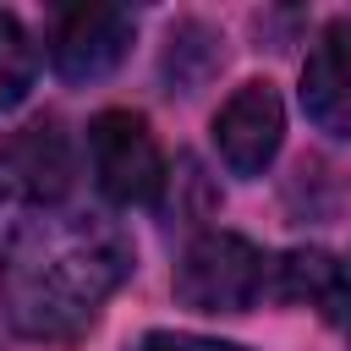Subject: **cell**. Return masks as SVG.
Wrapping results in <instances>:
<instances>
[{
  "mask_svg": "<svg viewBox=\"0 0 351 351\" xmlns=\"http://www.w3.org/2000/svg\"><path fill=\"white\" fill-rule=\"evenodd\" d=\"M269 291V258L236 230H203L176 263V302L192 313H247Z\"/></svg>",
  "mask_w": 351,
  "mask_h": 351,
  "instance_id": "cell-2",
  "label": "cell"
},
{
  "mask_svg": "<svg viewBox=\"0 0 351 351\" xmlns=\"http://www.w3.org/2000/svg\"><path fill=\"white\" fill-rule=\"evenodd\" d=\"M132 274V241L93 208H33L0 252V307L44 346L82 340Z\"/></svg>",
  "mask_w": 351,
  "mask_h": 351,
  "instance_id": "cell-1",
  "label": "cell"
},
{
  "mask_svg": "<svg viewBox=\"0 0 351 351\" xmlns=\"http://www.w3.org/2000/svg\"><path fill=\"white\" fill-rule=\"evenodd\" d=\"M33 71H38V49H33L27 27H22L11 11H0V115L27 99Z\"/></svg>",
  "mask_w": 351,
  "mask_h": 351,
  "instance_id": "cell-9",
  "label": "cell"
},
{
  "mask_svg": "<svg viewBox=\"0 0 351 351\" xmlns=\"http://www.w3.org/2000/svg\"><path fill=\"white\" fill-rule=\"evenodd\" d=\"M132 351H247V346L214 340V335H186V329H148Z\"/></svg>",
  "mask_w": 351,
  "mask_h": 351,
  "instance_id": "cell-10",
  "label": "cell"
},
{
  "mask_svg": "<svg viewBox=\"0 0 351 351\" xmlns=\"http://www.w3.org/2000/svg\"><path fill=\"white\" fill-rule=\"evenodd\" d=\"M132 27L137 22L121 5H71L49 33V60L66 82H99L126 60Z\"/></svg>",
  "mask_w": 351,
  "mask_h": 351,
  "instance_id": "cell-5",
  "label": "cell"
},
{
  "mask_svg": "<svg viewBox=\"0 0 351 351\" xmlns=\"http://www.w3.org/2000/svg\"><path fill=\"white\" fill-rule=\"evenodd\" d=\"M285 143V104L269 82H241L214 115V148L230 176H263Z\"/></svg>",
  "mask_w": 351,
  "mask_h": 351,
  "instance_id": "cell-6",
  "label": "cell"
},
{
  "mask_svg": "<svg viewBox=\"0 0 351 351\" xmlns=\"http://www.w3.org/2000/svg\"><path fill=\"white\" fill-rule=\"evenodd\" d=\"M269 291L280 302L313 307L329 324H351V274L324 247H291V252H280L269 263Z\"/></svg>",
  "mask_w": 351,
  "mask_h": 351,
  "instance_id": "cell-8",
  "label": "cell"
},
{
  "mask_svg": "<svg viewBox=\"0 0 351 351\" xmlns=\"http://www.w3.org/2000/svg\"><path fill=\"white\" fill-rule=\"evenodd\" d=\"M88 159H93V181L110 203H154L165 192V154L159 137L148 132V121L137 110H99L88 121Z\"/></svg>",
  "mask_w": 351,
  "mask_h": 351,
  "instance_id": "cell-3",
  "label": "cell"
},
{
  "mask_svg": "<svg viewBox=\"0 0 351 351\" xmlns=\"http://www.w3.org/2000/svg\"><path fill=\"white\" fill-rule=\"evenodd\" d=\"M71 137L60 132V121H33L11 137H0V203H22L33 208H60V197L71 192Z\"/></svg>",
  "mask_w": 351,
  "mask_h": 351,
  "instance_id": "cell-4",
  "label": "cell"
},
{
  "mask_svg": "<svg viewBox=\"0 0 351 351\" xmlns=\"http://www.w3.org/2000/svg\"><path fill=\"white\" fill-rule=\"evenodd\" d=\"M302 110L318 132L351 137V22H329L302 60Z\"/></svg>",
  "mask_w": 351,
  "mask_h": 351,
  "instance_id": "cell-7",
  "label": "cell"
}]
</instances>
